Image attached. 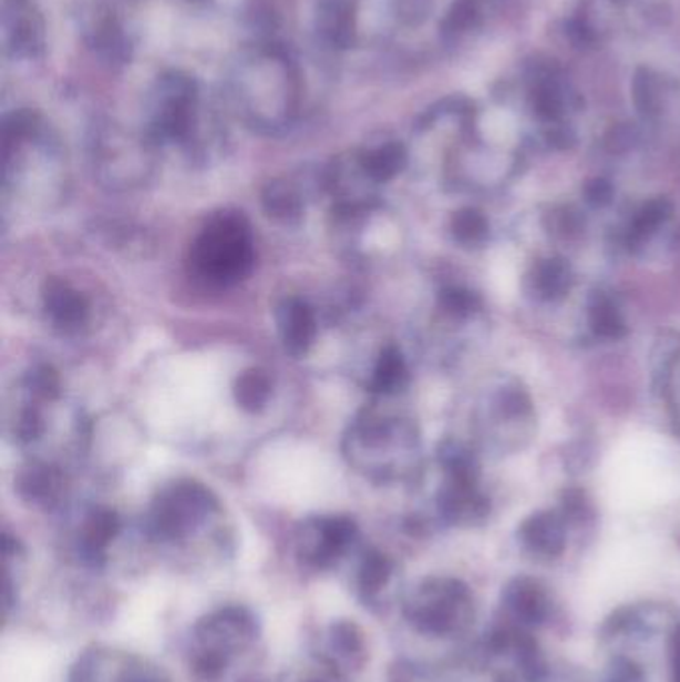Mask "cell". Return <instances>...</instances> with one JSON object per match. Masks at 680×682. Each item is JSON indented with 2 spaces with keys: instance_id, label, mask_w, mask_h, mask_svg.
Masks as SVG:
<instances>
[{
  "instance_id": "cell-8",
  "label": "cell",
  "mask_w": 680,
  "mask_h": 682,
  "mask_svg": "<svg viewBox=\"0 0 680 682\" xmlns=\"http://www.w3.org/2000/svg\"><path fill=\"white\" fill-rule=\"evenodd\" d=\"M276 327L281 346L293 357L306 356L320 334L316 309L298 296L284 297L276 306Z\"/></svg>"
},
{
  "instance_id": "cell-14",
  "label": "cell",
  "mask_w": 680,
  "mask_h": 682,
  "mask_svg": "<svg viewBox=\"0 0 680 682\" xmlns=\"http://www.w3.org/2000/svg\"><path fill=\"white\" fill-rule=\"evenodd\" d=\"M410 381L408 362L395 346H385L381 349L373 366H371L368 389L378 396H398Z\"/></svg>"
},
{
  "instance_id": "cell-25",
  "label": "cell",
  "mask_w": 680,
  "mask_h": 682,
  "mask_svg": "<svg viewBox=\"0 0 680 682\" xmlns=\"http://www.w3.org/2000/svg\"><path fill=\"white\" fill-rule=\"evenodd\" d=\"M440 306L450 316L467 317L480 309L481 299L465 287H445L441 289Z\"/></svg>"
},
{
  "instance_id": "cell-19",
  "label": "cell",
  "mask_w": 680,
  "mask_h": 682,
  "mask_svg": "<svg viewBox=\"0 0 680 682\" xmlns=\"http://www.w3.org/2000/svg\"><path fill=\"white\" fill-rule=\"evenodd\" d=\"M92 44L99 50L102 59L112 64H124L131 60V44L124 37L121 24L114 19L102 20L99 29L94 30Z\"/></svg>"
},
{
  "instance_id": "cell-28",
  "label": "cell",
  "mask_w": 680,
  "mask_h": 682,
  "mask_svg": "<svg viewBox=\"0 0 680 682\" xmlns=\"http://www.w3.org/2000/svg\"><path fill=\"white\" fill-rule=\"evenodd\" d=\"M535 110L543 119L555 120L559 119L563 112V99L559 92L553 86H543L535 94Z\"/></svg>"
},
{
  "instance_id": "cell-10",
  "label": "cell",
  "mask_w": 680,
  "mask_h": 682,
  "mask_svg": "<svg viewBox=\"0 0 680 682\" xmlns=\"http://www.w3.org/2000/svg\"><path fill=\"white\" fill-rule=\"evenodd\" d=\"M66 479L61 465L32 459L17 477V491L27 503L34 507H56L64 495Z\"/></svg>"
},
{
  "instance_id": "cell-13",
  "label": "cell",
  "mask_w": 680,
  "mask_h": 682,
  "mask_svg": "<svg viewBox=\"0 0 680 682\" xmlns=\"http://www.w3.org/2000/svg\"><path fill=\"white\" fill-rule=\"evenodd\" d=\"M261 206L274 222L296 226L306 214V196L291 180H270L261 190Z\"/></svg>"
},
{
  "instance_id": "cell-24",
  "label": "cell",
  "mask_w": 680,
  "mask_h": 682,
  "mask_svg": "<svg viewBox=\"0 0 680 682\" xmlns=\"http://www.w3.org/2000/svg\"><path fill=\"white\" fill-rule=\"evenodd\" d=\"M590 326L600 337H620L625 334V322L619 312L607 299H599L590 307Z\"/></svg>"
},
{
  "instance_id": "cell-22",
  "label": "cell",
  "mask_w": 680,
  "mask_h": 682,
  "mask_svg": "<svg viewBox=\"0 0 680 682\" xmlns=\"http://www.w3.org/2000/svg\"><path fill=\"white\" fill-rule=\"evenodd\" d=\"M487 230H490L487 218L477 210H460L451 220L453 236H455L460 244H465V246H473V244L483 242L485 236H487Z\"/></svg>"
},
{
  "instance_id": "cell-33",
  "label": "cell",
  "mask_w": 680,
  "mask_h": 682,
  "mask_svg": "<svg viewBox=\"0 0 680 682\" xmlns=\"http://www.w3.org/2000/svg\"><path fill=\"white\" fill-rule=\"evenodd\" d=\"M121 682H151V681H146V679H142V676H128V674H126V676H124V679H122Z\"/></svg>"
},
{
  "instance_id": "cell-30",
  "label": "cell",
  "mask_w": 680,
  "mask_h": 682,
  "mask_svg": "<svg viewBox=\"0 0 680 682\" xmlns=\"http://www.w3.org/2000/svg\"><path fill=\"white\" fill-rule=\"evenodd\" d=\"M430 10L431 0H398V14L405 24H421Z\"/></svg>"
},
{
  "instance_id": "cell-16",
  "label": "cell",
  "mask_w": 680,
  "mask_h": 682,
  "mask_svg": "<svg viewBox=\"0 0 680 682\" xmlns=\"http://www.w3.org/2000/svg\"><path fill=\"white\" fill-rule=\"evenodd\" d=\"M271 391V377L260 367L241 371L234 384V399L246 414H260L261 409H266L270 404Z\"/></svg>"
},
{
  "instance_id": "cell-7",
  "label": "cell",
  "mask_w": 680,
  "mask_h": 682,
  "mask_svg": "<svg viewBox=\"0 0 680 682\" xmlns=\"http://www.w3.org/2000/svg\"><path fill=\"white\" fill-rule=\"evenodd\" d=\"M42 312L62 336H79L91 324V302L64 277H49L42 286Z\"/></svg>"
},
{
  "instance_id": "cell-20",
  "label": "cell",
  "mask_w": 680,
  "mask_h": 682,
  "mask_svg": "<svg viewBox=\"0 0 680 682\" xmlns=\"http://www.w3.org/2000/svg\"><path fill=\"white\" fill-rule=\"evenodd\" d=\"M570 286L569 267L560 259H547L537 267L535 276V287L540 297L545 299H557L567 294Z\"/></svg>"
},
{
  "instance_id": "cell-9",
  "label": "cell",
  "mask_w": 680,
  "mask_h": 682,
  "mask_svg": "<svg viewBox=\"0 0 680 682\" xmlns=\"http://www.w3.org/2000/svg\"><path fill=\"white\" fill-rule=\"evenodd\" d=\"M7 49L12 57L34 59L44 49V24L31 0H4Z\"/></svg>"
},
{
  "instance_id": "cell-31",
  "label": "cell",
  "mask_w": 680,
  "mask_h": 682,
  "mask_svg": "<svg viewBox=\"0 0 680 682\" xmlns=\"http://www.w3.org/2000/svg\"><path fill=\"white\" fill-rule=\"evenodd\" d=\"M635 139H637L635 130L629 129V126H617V129L610 130L609 136H607V146H609L610 152H625L632 146Z\"/></svg>"
},
{
  "instance_id": "cell-18",
  "label": "cell",
  "mask_w": 680,
  "mask_h": 682,
  "mask_svg": "<svg viewBox=\"0 0 680 682\" xmlns=\"http://www.w3.org/2000/svg\"><path fill=\"white\" fill-rule=\"evenodd\" d=\"M330 649L333 654L331 663H358L363 651H365V641L360 627L351 621H338L331 627L330 631Z\"/></svg>"
},
{
  "instance_id": "cell-4",
  "label": "cell",
  "mask_w": 680,
  "mask_h": 682,
  "mask_svg": "<svg viewBox=\"0 0 680 682\" xmlns=\"http://www.w3.org/2000/svg\"><path fill=\"white\" fill-rule=\"evenodd\" d=\"M220 511L216 495L206 485L178 479L164 485L148 511V529L158 541L178 543L188 539Z\"/></svg>"
},
{
  "instance_id": "cell-23",
  "label": "cell",
  "mask_w": 680,
  "mask_h": 682,
  "mask_svg": "<svg viewBox=\"0 0 680 682\" xmlns=\"http://www.w3.org/2000/svg\"><path fill=\"white\" fill-rule=\"evenodd\" d=\"M672 206L669 200L657 199L650 200L649 204H645L639 210L637 218L632 222V234L637 237H647L659 230L660 224H664L669 220Z\"/></svg>"
},
{
  "instance_id": "cell-2",
  "label": "cell",
  "mask_w": 680,
  "mask_h": 682,
  "mask_svg": "<svg viewBox=\"0 0 680 682\" xmlns=\"http://www.w3.org/2000/svg\"><path fill=\"white\" fill-rule=\"evenodd\" d=\"M415 444L418 437L408 421L370 409L348 427L341 451L361 477L373 483H390L410 474Z\"/></svg>"
},
{
  "instance_id": "cell-17",
  "label": "cell",
  "mask_w": 680,
  "mask_h": 682,
  "mask_svg": "<svg viewBox=\"0 0 680 682\" xmlns=\"http://www.w3.org/2000/svg\"><path fill=\"white\" fill-rule=\"evenodd\" d=\"M393 564L385 554L380 551H368L361 559L358 569V591L363 599H375V594L381 593V589L390 583Z\"/></svg>"
},
{
  "instance_id": "cell-11",
  "label": "cell",
  "mask_w": 680,
  "mask_h": 682,
  "mask_svg": "<svg viewBox=\"0 0 680 682\" xmlns=\"http://www.w3.org/2000/svg\"><path fill=\"white\" fill-rule=\"evenodd\" d=\"M121 517L106 507H94L79 527V551L92 564L104 561L109 547L121 535Z\"/></svg>"
},
{
  "instance_id": "cell-32",
  "label": "cell",
  "mask_w": 680,
  "mask_h": 682,
  "mask_svg": "<svg viewBox=\"0 0 680 682\" xmlns=\"http://www.w3.org/2000/svg\"><path fill=\"white\" fill-rule=\"evenodd\" d=\"M610 199H612V186L607 180H593L587 186V200L590 204L602 206V204H609Z\"/></svg>"
},
{
  "instance_id": "cell-3",
  "label": "cell",
  "mask_w": 680,
  "mask_h": 682,
  "mask_svg": "<svg viewBox=\"0 0 680 682\" xmlns=\"http://www.w3.org/2000/svg\"><path fill=\"white\" fill-rule=\"evenodd\" d=\"M148 136L134 139L121 126H99L91 136V162L94 176L104 189L126 192L146 184L154 172Z\"/></svg>"
},
{
  "instance_id": "cell-12",
  "label": "cell",
  "mask_w": 680,
  "mask_h": 682,
  "mask_svg": "<svg viewBox=\"0 0 680 682\" xmlns=\"http://www.w3.org/2000/svg\"><path fill=\"white\" fill-rule=\"evenodd\" d=\"M316 29L333 49L356 44V2L353 0H318Z\"/></svg>"
},
{
  "instance_id": "cell-26",
  "label": "cell",
  "mask_w": 680,
  "mask_h": 682,
  "mask_svg": "<svg viewBox=\"0 0 680 682\" xmlns=\"http://www.w3.org/2000/svg\"><path fill=\"white\" fill-rule=\"evenodd\" d=\"M477 19V7L473 0H457L451 7L450 14L443 20V37L451 39L457 37L461 32L470 29L471 24Z\"/></svg>"
},
{
  "instance_id": "cell-6",
  "label": "cell",
  "mask_w": 680,
  "mask_h": 682,
  "mask_svg": "<svg viewBox=\"0 0 680 682\" xmlns=\"http://www.w3.org/2000/svg\"><path fill=\"white\" fill-rule=\"evenodd\" d=\"M358 539V525L346 515L311 517L298 533V553L313 569H331Z\"/></svg>"
},
{
  "instance_id": "cell-5",
  "label": "cell",
  "mask_w": 680,
  "mask_h": 682,
  "mask_svg": "<svg viewBox=\"0 0 680 682\" xmlns=\"http://www.w3.org/2000/svg\"><path fill=\"white\" fill-rule=\"evenodd\" d=\"M198 126V84L184 72L164 74L152 99L151 124L146 136L154 146H192Z\"/></svg>"
},
{
  "instance_id": "cell-29",
  "label": "cell",
  "mask_w": 680,
  "mask_h": 682,
  "mask_svg": "<svg viewBox=\"0 0 680 682\" xmlns=\"http://www.w3.org/2000/svg\"><path fill=\"white\" fill-rule=\"evenodd\" d=\"M529 535L535 543L547 544V547L560 539L559 527H557V523H555L553 519H549V517H537V519H533L529 523Z\"/></svg>"
},
{
  "instance_id": "cell-34",
  "label": "cell",
  "mask_w": 680,
  "mask_h": 682,
  "mask_svg": "<svg viewBox=\"0 0 680 682\" xmlns=\"http://www.w3.org/2000/svg\"><path fill=\"white\" fill-rule=\"evenodd\" d=\"M310 682H321V681H310Z\"/></svg>"
},
{
  "instance_id": "cell-15",
  "label": "cell",
  "mask_w": 680,
  "mask_h": 682,
  "mask_svg": "<svg viewBox=\"0 0 680 682\" xmlns=\"http://www.w3.org/2000/svg\"><path fill=\"white\" fill-rule=\"evenodd\" d=\"M361 169L378 186L391 182L408 166V150L400 142H385L380 146L358 152Z\"/></svg>"
},
{
  "instance_id": "cell-27",
  "label": "cell",
  "mask_w": 680,
  "mask_h": 682,
  "mask_svg": "<svg viewBox=\"0 0 680 682\" xmlns=\"http://www.w3.org/2000/svg\"><path fill=\"white\" fill-rule=\"evenodd\" d=\"M635 102H637V106L642 114H655L657 112V102H659L657 84L647 70H640L637 79H635Z\"/></svg>"
},
{
  "instance_id": "cell-1",
  "label": "cell",
  "mask_w": 680,
  "mask_h": 682,
  "mask_svg": "<svg viewBox=\"0 0 680 682\" xmlns=\"http://www.w3.org/2000/svg\"><path fill=\"white\" fill-rule=\"evenodd\" d=\"M188 264L192 276L214 289L244 282L256 266V237L250 220L238 210L212 214L192 242Z\"/></svg>"
},
{
  "instance_id": "cell-21",
  "label": "cell",
  "mask_w": 680,
  "mask_h": 682,
  "mask_svg": "<svg viewBox=\"0 0 680 682\" xmlns=\"http://www.w3.org/2000/svg\"><path fill=\"white\" fill-rule=\"evenodd\" d=\"M244 19L250 29L258 30L264 37H270L271 32L280 29L281 20H284L281 2L280 0H246Z\"/></svg>"
}]
</instances>
